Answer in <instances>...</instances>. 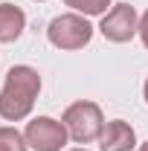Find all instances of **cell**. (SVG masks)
I'll return each instance as SVG.
<instances>
[{
  "instance_id": "12",
  "label": "cell",
  "mask_w": 148,
  "mask_h": 151,
  "mask_svg": "<svg viewBox=\"0 0 148 151\" xmlns=\"http://www.w3.org/2000/svg\"><path fill=\"white\" fill-rule=\"evenodd\" d=\"M139 151H148V142H142V145H139Z\"/></svg>"
},
{
  "instance_id": "3",
  "label": "cell",
  "mask_w": 148,
  "mask_h": 151,
  "mask_svg": "<svg viewBox=\"0 0 148 151\" xmlns=\"http://www.w3.org/2000/svg\"><path fill=\"white\" fill-rule=\"evenodd\" d=\"M47 38H50V44L58 47V50H81V47L90 44L93 26L78 12H70V15H58V18L50 20Z\"/></svg>"
},
{
  "instance_id": "11",
  "label": "cell",
  "mask_w": 148,
  "mask_h": 151,
  "mask_svg": "<svg viewBox=\"0 0 148 151\" xmlns=\"http://www.w3.org/2000/svg\"><path fill=\"white\" fill-rule=\"evenodd\" d=\"M142 93H145V102H148V78H145V87H142Z\"/></svg>"
},
{
  "instance_id": "8",
  "label": "cell",
  "mask_w": 148,
  "mask_h": 151,
  "mask_svg": "<svg viewBox=\"0 0 148 151\" xmlns=\"http://www.w3.org/2000/svg\"><path fill=\"white\" fill-rule=\"evenodd\" d=\"M26 137L18 128H0V151H26Z\"/></svg>"
},
{
  "instance_id": "4",
  "label": "cell",
  "mask_w": 148,
  "mask_h": 151,
  "mask_svg": "<svg viewBox=\"0 0 148 151\" xmlns=\"http://www.w3.org/2000/svg\"><path fill=\"white\" fill-rule=\"evenodd\" d=\"M26 145L35 151H61L67 145V128H64V122H58L52 116H38L32 119L29 125H26Z\"/></svg>"
},
{
  "instance_id": "5",
  "label": "cell",
  "mask_w": 148,
  "mask_h": 151,
  "mask_svg": "<svg viewBox=\"0 0 148 151\" xmlns=\"http://www.w3.org/2000/svg\"><path fill=\"white\" fill-rule=\"evenodd\" d=\"M102 35L113 41V44H125L131 38L139 32V20H137V9L128 6V3H119V6H113L111 12L102 18Z\"/></svg>"
},
{
  "instance_id": "6",
  "label": "cell",
  "mask_w": 148,
  "mask_h": 151,
  "mask_svg": "<svg viewBox=\"0 0 148 151\" xmlns=\"http://www.w3.org/2000/svg\"><path fill=\"white\" fill-rule=\"evenodd\" d=\"M134 145H137V134L125 119L108 122L102 137H99V148L102 151H134Z\"/></svg>"
},
{
  "instance_id": "13",
  "label": "cell",
  "mask_w": 148,
  "mask_h": 151,
  "mask_svg": "<svg viewBox=\"0 0 148 151\" xmlns=\"http://www.w3.org/2000/svg\"><path fill=\"white\" fill-rule=\"evenodd\" d=\"M70 151H87V148H70Z\"/></svg>"
},
{
  "instance_id": "9",
  "label": "cell",
  "mask_w": 148,
  "mask_h": 151,
  "mask_svg": "<svg viewBox=\"0 0 148 151\" xmlns=\"http://www.w3.org/2000/svg\"><path fill=\"white\" fill-rule=\"evenodd\" d=\"M64 3L78 15H105V9L111 6V0H64Z\"/></svg>"
},
{
  "instance_id": "1",
  "label": "cell",
  "mask_w": 148,
  "mask_h": 151,
  "mask_svg": "<svg viewBox=\"0 0 148 151\" xmlns=\"http://www.w3.org/2000/svg\"><path fill=\"white\" fill-rule=\"evenodd\" d=\"M38 93H41V76L38 70L18 64L6 73V81L0 87V116L9 122H20L32 113Z\"/></svg>"
},
{
  "instance_id": "2",
  "label": "cell",
  "mask_w": 148,
  "mask_h": 151,
  "mask_svg": "<svg viewBox=\"0 0 148 151\" xmlns=\"http://www.w3.org/2000/svg\"><path fill=\"white\" fill-rule=\"evenodd\" d=\"M64 128L70 134V139H73V142H81V145L99 139L102 131H105L102 108H99L96 102H87V99L70 105V108L64 111Z\"/></svg>"
},
{
  "instance_id": "10",
  "label": "cell",
  "mask_w": 148,
  "mask_h": 151,
  "mask_svg": "<svg viewBox=\"0 0 148 151\" xmlns=\"http://www.w3.org/2000/svg\"><path fill=\"white\" fill-rule=\"evenodd\" d=\"M139 38H142V44L148 47V9H145V15L139 18Z\"/></svg>"
},
{
  "instance_id": "7",
  "label": "cell",
  "mask_w": 148,
  "mask_h": 151,
  "mask_svg": "<svg viewBox=\"0 0 148 151\" xmlns=\"http://www.w3.org/2000/svg\"><path fill=\"white\" fill-rule=\"evenodd\" d=\"M26 26V15L20 12L15 3H0V44L18 41Z\"/></svg>"
}]
</instances>
